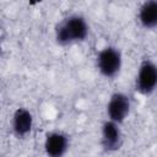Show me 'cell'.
<instances>
[{"instance_id":"8","label":"cell","mask_w":157,"mask_h":157,"mask_svg":"<svg viewBox=\"0 0 157 157\" xmlns=\"http://www.w3.org/2000/svg\"><path fill=\"white\" fill-rule=\"evenodd\" d=\"M140 23L145 28H153L157 26V1H145L139 10Z\"/></svg>"},{"instance_id":"7","label":"cell","mask_w":157,"mask_h":157,"mask_svg":"<svg viewBox=\"0 0 157 157\" xmlns=\"http://www.w3.org/2000/svg\"><path fill=\"white\" fill-rule=\"evenodd\" d=\"M33 126V117L26 108H17L12 117V130L17 137H25L31 132Z\"/></svg>"},{"instance_id":"1","label":"cell","mask_w":157,"mask_h":157,"mask_svg":"<svg viewBox=\"0 0 157 157\" xmlns=\"http://www.w3.org/2000/svg\"><path fill=\"white\" fill-rule=\"evenodd\" d=\"M88 34V25L80 15H71L64 18L55 28V38L60 45H69L82 42Z\"/></svg>"},{"instance_id":"6","label":"cell","mask_w":157,"mask_h":157,"mask_svg":"<svg viewBox=\"0 0 157 157\" xmlns=\"http://www.w3.org/2000/svg\"><path fill=\"white\" fill-rule=\"evenodd\" d=\"M69 148V137L61 131H52L47 134L44 150L48 157H63Z\"/></svg>"},{"instance_id":"5","label":"cell","mask_w":157,"mask_h":157,"mask_svg":"<svg viewBox=\"0 0 157 157\" xmlns=\"http://www.w3.org/2000/svg\"><path fill=\"white\" fill-rule=\"evenodd\" d=\"M123 144V135L119 124L107 120L102 125V146L107 152L118 151Z\"/></svg>"},{"instance_id":"2","label":"cell","mask_w":157,"mask_h":157,"mask_svg":"<svg viewBox=\"0 0 157 157\" xmlns=\"http://www.w3.org/2000/svg\"><path fill=\"white\" fill-rule=\"evenodd\" d=\"M97 67L105 77H114L121 67V53L115 47H107L98 53Z\"/></svg>"},{"instance_id":"3","label":"cell","mask_w":157,"mask_h":157,"mask_svg":"<svg viewBox=\"0 0 157 157\" xmlns=\"http://www.w3.org/2000/svg\"><path fill=\"white\" fill-rule=\"evenodd\" d=\"M136 91L141 94H151L157 88V65L151 60H144L140 64L135 81Z\"/></svg>"},{"instance_id":"4","label":"cell","mask_w":157,"mask_h":157,"mask_svg":"<svg viewBox=\"0 0 157 157\" xmlns=\"http://www.w3.org/2000/svg\"><path fill=\"white\" fill-rule=\"evenodd\" d=\"M130 112V98L121 92H115L110 96L107 104V114L109 120L120 124L125 120Z\"/></svg>"}]
</instances>
